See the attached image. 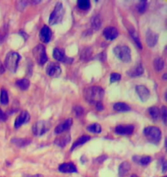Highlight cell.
Instances as JSON below:
<instances>
[{
    "instance_id": "cell-1",
    "label": "cell",
    "mask_w": 167,
    "mask_h": 177,
    "mask_svg": "<svg viewBox=\"0 0 167 177\" xmlns=\"http://www.w3.org/2000/svg\"><path fill=\"white\" fill-rule=\"evenodd\" d=\"M84 99L91 104L96 105L97 102H101L104 99V90L100 86H91L86 88L84 92Z\"/></svg>"
},
{
    "instance_id": "cell-2",
    "label": "cell",
    "mask_w": 167,
    "mask_h": 177,
    "mask_svg": "<svg viewBox=\"0 0 167 177\" xmlns=\"http://www.w3.org/2000/svg\"><path fill=\"white\" fill-rule=\"evenodd\" d=\"M21 59L20 55L18 53L11 51L7 54L4 60V66L7 69H9L11 72L15 73L18 68L19 60Z\"/></svg>"
},
{
    "instance_id": "cell-3",
    "label": "cell",
    "mask_w": 167,
    "mask_h": 177,
    "mask_svg": "<svg viewBox=\"0 0 167 177\" xmlns=\"http://www.w3.org/2000/svg\"><path fill=\"white\" fill-rule=\"evenodd\" d=\"M64 14H65V10H64L63 4L60 2H58L54 7V10L53 11L51 15L49 16V20H48L49 24L54 25V24H60L63 19Z\"/></svg>"
},
{
    "instance_id": "cell-4",
    "label": "cell",
    "mask_w": 167,
    "mask_h": 177,
    "mask_svg": "<svg viewBox=\"0 0 167 177\" xmlns=\"http://www.w3.org/2000/svg\"><path fill=\"white\" fill-rule=\"evenodd\" d=\"M113 52L115 55V56L124 62H129L131 60V50L127 46L125 45L116 46L113 49Z\"/></svg>"
},
{
    "instance_id": "cell-5",
    "label": "cell",
    "mask_w": 167,
    "mask_h": 177,
    "mask_svg": "<svg viewBox=\"0 0 167 177\" xmlns=\"http://www.w3.org/2000/svg\"><path fill=\"white\" fill-rule=\"evenodd\" d=\"M144 134L152 144H158L161 139V131L156 126H148L144 130Z\"/></svg>"
},
{
    "instance_id": "cell-6",
    "label": "cell",
    "mask_w": 167,
    "mask_h": 177,
    "mask_svg": "<svg viewBox=\"0 0 167 177\" xmlns=\"http://www.w3.org/2000/svg\"><path fill=\"white\" fill-rule=\"evenodd\" d=\"M33 55L37 61V63L40 65H43L48 60V55L46 53V48L44 45L38 44L33 49Z\"/></svg>"
},
{
    "instance_id": "cell-7",
    "label": "cell",
    "mask_w": 167,
    "mask_h": 177,
    "mask_svg": "<svg viewBox=\"0 0 167 177\" xmlns=\"http://www.w3.org/2000/svg\"><path fill=\"white\" fill-rule=\"evenodd\" d=\"M50 129V123L48 121L40 120L37 121L32 127V131L36 136H42L47 133Z\"/></svg>"
},
{
    "instance_id": "cell-8",
    "label": "cell",
    "mask_w": 167,
    "mask_h": 177,
    "mask_svg": "<svg viewBox=\"0 0 167 177\" xmlns=\"http://www.w3.org/2000/svg\"><path fill=\"white\" fill-rule=\"evenodd\" d=\"M53 56L56 60L61 61L64 63H72V60H73V59H72V58H68V57L66 56L65 51L62 48H54V50L53 52Z\"/></svg>"
},
{
    "instance_id": "cell-9",
    "label": "cell",
    "mask_w": 167,
    "mask_h": 177,
    "mask_svg": "<svg viewBox=\"0 0 167 177\" xmlns=\"http://www.w3.org/2000/svg\"><path fill=\"white\" fill-rule=\"evenodd\" d=\"M46 73L50 77H54L57 78L60 75L61 73V69H60V65L55 62H51L47 66L46 69Z\"/></svg>"
},
{
    "instance_id": "cell-10",
    "label": "cell",
    "mask_w": 167,
    "mask_h": 177,
    "mask_svg": "<svg viewBox=\"0 0 167 177\" xmlns=\"http://www.w3.org/2000/svg\"><path fill=\"white\" fill-rule=\"evenodd\" d=\"M134 131H135V126L132 125H120L115 128V132L118 135H130Z\"/></svg>"
},
{
    "instance_id": "cell-11",
    "label": "cell",
    "mask_w": 167,
    "mask_h": 177,
    "mask_svg": "<svg viewBox=\"0 0 167 177\" xmlns=\"http://www.w3.org/2000/svg\"><path fill=\"white\" fill-rule=\"evenodd\" d=\"M30 119V115L27 111H23L21 114L16 117V120H15V128L18 129L19 127H21L22 125L25 124V123H28V121Z\"/></svg>"
},
{
    "instance_id": "cell-12",
    "label": "cell",
    "mask_w": 167,
    "mask_h": 177,
    "mask_svg": "<svg viewBox=\"0 0 167 177\" xmlns=\"http://www.w3.org/2000/svg\"><path fill=\"white\" fill-rule=\"evenodd\" d=\"M136 93L138 94V96L139 97L140 100L143 101H147L149 97H150V92L149 90L145 86H142V85H139V86H137L135 87Z\"/></svg>"
},
{
    "instance_id": "cell-13",
    "label": "cell",
    "mask_w": 167,
    "mask_h": 177,
    "mask_svg": "<svg viewBox=\"0 0 167 177\" xmlns=\"http://www.w3.org/2000/svg\"><path fill=\"white\" fill-rule=\"evenodd\" d=\"M40 39L45 43H48L52 38V31L48 26H43L40 31Z\"/></svg>"
},
{
    "instance_id": "cell-14",
    "label": "cell",
    "mask_w": 167,
    "mask_h": 177,
    "mask_svg": "<svg viewBox=\"0 0 167 177\" xmlns=\"http://www.w3.org/2000/svg\"><path fill=\"white\" fill-rule=\"evenodd\" d=\"M72 118H67L66 120L64 121L63 123H61L60 125H58L57 127L54 130V132L55 134H62L65 131H66L70 129V127L72 126Z\"/></svg>"
},
{
    "instance_id": "cell-15",
    "label": "cell",
    "mask_w": 167,
    "mask_h": 177,
    "mask_svg": "<svg viewBox=\"0 0 167 177\" xmlns=\"http://www.w3.org/2000/svg\"><path fill=\"white\" fill-rule=\"evenodd\" d=\"M59 171L61 173H77L78 169L72 162H65L59 166Z\"/></svg>"
},
{
    "instance_id": "cell-16",
    "label": "cell",
    "mask_w": 167,
    "mask_h": 177,
    "mask_svg": "<svg viewBox=\"0 0 167 177\" xmlns=\"http://www.w3.org/2000/svg\"><path fill=\"white\" fill-rule=\"evenodd\" d=\"M103 33H104V36L107 40H114L119 35L117 29L115 27H107L104 29Z\"/></svg>"
},
{
    "instance_id": "cell-17",
    "label": "cell",
    "mask_w": 167,
    "mask_h": 177,
    "mask_svg": "<svg viewBox=\"0 0 167 177\" xmlns=\"http://www.w3.org/2000/svg\"><path fill=\"white\" fill-rule=\"evenodd\" d=\"M158 38H159V36L155 32H153L152 30H147V34H146V40H147V43L149 47L155 46L158 42Z\"/></svg>"
},
{
    "instance_id": "cell-18",
    "label": "cell",
    "mask_w": 167,
    "mask_h": 177,
    "mask_svg": "<svg viewBox=\"0 0 167 177\" xmlns=\"http://www.w3.org/2000/svg\"><path fill=\"white\" fill-rule=\"evenodd\" d=\"M70 140H71L70 135H69V134H65V135L61 136V137H57L55 139V141H54V144H55L56 145H58L59 147L63 148V147H65L67 144H69Z\"/></svg>"
},
{
    "instance_id": "cell-19",
    "label": "cell",
    "mask_w": 167,
    "mask_h": 177,
    "mask_svg": "<svg viewBox=\"0 0 167 177\" xmlns=\"http://www.w3.org/2000/svg\"><path fill=\"white\" fill-rule=\"evenodd\" d=\"M144 73L143 67L141 66V64L136 65L135 67H134L131 70H129L128 72H127V75L131 77H138L140 76Z\"/></svg>"
},
{
    "instance_id": "cell-20",
    "label": "cell",
    "mask_w": 167,
    "mask_h": 177,
    "mask_svg": "<svg viewBox=\"0 0 167 177\" xmlns=\"http://www.w3.org/2000/svg\"><path fill=\"white\" fill-rule=\"evenodd\" d=\"M133 161L139 163L140 165L147 166L152 162V158L151 157H148V156H145V157H139V156L135 157H135H133Z\"/></svg>"
},
{
    "instance_id": "cell-21",
    "label": "cell",
    "mask_w": 167,
    "mask_h": 177,
    "mask_svg": "<svg viewBox=\"0 0 167 177\" xmlns=\"http://www.w3.org/2000/svg\"><path fill=\"white\" fill-rule=\"evenodd\" d=\"M113 109L118 112V113H127L130 111V106L127 105V104H125L123 102H117L113 105Z\"/></svg>"
},
{
    "instance_id": "cell-22",
    "label": "cell",
    "mask_w": 167,
    "mask_h": 177,
    "mask_svg": "<svg viewBox=\"0 0 167 177\" xmlns=\"http://www.w3.org/2000/svg\"><path fill=\"white\" fill-rule=\"evenodd\" d=\"M130 170V164L127 162H123L122 163H121L118 169V173H119L120 177H125L127 175L128 172Z\"/></svg>"
},
{
    "instance_id": "cell-23",
    "label": "cell",
    "mask_w": 167,
    "mask_h": 177,
    "mask_svg": "<svg viewBox=\"0 0 167 177\" xmlns=\"http://www.w3.org/2000/svg\"><path fill=\"white\" fill-rule=\"evenodd\" d=\"M12 144H16L17 147H25L31 143V140L29 139H25V138H13L11 140Z\"/></svg>"
},
{
    "instance_id": "cell-24",
    "label": "cell",
    "mask_w": 167,
    "mask_h": 177,
    "mask_svg": "<svg viewBox=\"0 0 167 177\" xmlns=\"http://www.w3.org/2000/svg\"><path fill=\"white\" fill-rule=\"evenodd\" d=\"M90 138H91V137H89V136H82V137H80L73 144L72 148H71V150H73V149H75L76 148H78V147H79L81 145H83L84 144H85L86 142L90 140Z\"/></svg>"
},
{
    "instance_id": "cell-25",
    "label": "cell",
    "mask_w": 167,
    "mask_h": 177,
    "mask_svg": "<svg viewBox=\"0 0 167 177\" xmlns=\"http://www.w3.org/2000/svg\"><path fill=\"white\" fill-rule=\"evenodd\" d=\"M16 86L23 91H25L29 87V85H30V82L28 81V79H21V80H18V81L16 82Z\"/></svg>"
},
{
    "instance_id": "cell-26",
    "label": "cell",
    "mask_w": 167,
    "mask_h": 177,
    "mask_svg": "<svg viewBox=\"0 0 167 177\" xmlns=\"http://www.w3.org/2000/svg\"><path fill=\"white\" fill-rule=\"evenodd\" d=\"M128 32H129V34H130V36H131L132 38H133L134 41H135V44L138 46V48H142V46H141V42H140V40H139V36H138V33L136 32L135 30L133 28H131L130 29H128Z\"/></svg>"
},
{
    "instance_id": "cell-27",
    "label": "cell",
    "mask_w": 167,
    "mask_h": 177,
    "mask_svg": "<svg viewBox=\"0 0 167 177\" xmlns=\"http://www.w3.org/2000/svg\"><path fill=\"white\" fill-rule=\"evenodd\" d=\"M148 113L151 116L152 119L153 121H157L159 119V116H160V113H159V109L156 106H152L151 108H149L148 110Z\"/></svg>"
},
{
    "instance_id": "cell-28",
    "label": "cell",
    "mask_w": 167,
    "mask_h": 177,
    "mask_svg": "<svg viewBox=\"0 0 167 177\" xmlns=\"http://www.w3.org/2000/svg\"><path fill=\"white\" fill-rule=\"evenodd\" d=\"M92 55V50L91 48H85L82 50V52L80 54V58L84 60H90V58Z\"/></svg>"
},
{
    "instance_id": "cell-29",
    "label": "cell",
    "mask_w": 167,
    "mask_h": 177,
    "mask_svg": "<svg viewBox=\"0 0 167 177\" xmlns=\"http://www.w3.org/2000/svg\"><path fill=\"white\" fill-rule=\"evenodd\" d=\"M153 67L156 71H160L165 67V61L162 58H156L153 61Z\"/></svg>"
},
{
    "instance_id": "cell-30",
    "label": "cell",
    "mask_w": 167,
    "mask_h": 177,
    "mask_svg": "<svg viewBox=\"0 0 167 177\" xmlns=\"http://www.w3.org/2000/svg\"><path fill=\"white\" fill-rule=\"evenodd\" d=\"M0 103L2 105H7L9 103V96L8 93L5 89L1 90V94H0Z\"/></svg>"
},
{
    "instance_id": "cell-31",
    "label": "cell",
    "mask_w": 167,
    "mask_h": 177,
    "mask_svg": "<svg viewBox=\"0 0 167 177\" xmlns=\"http://www.w3.org/2000/svg\"><path fill=\"white\" fill-rule=\"evenodd\" d=\"M92 25L94 29H99V28L102 25V21L99 16H94L92 18Z\"/></svg>"
},
{
    "instance_id": "cell-32",
    "label": "cell",
    "mask_w": 167,
    "mask_h": 177,
    "mask_svg": "<svg viewBox=\"0 0 167 177\" xmlns=\"http://www.w3.org/2000/svg\"><path fill=\"white\" fill-rule=\"evenodd\" d=\"M77 4H78L79 8L81 10H84V11L89 10L91 7V3L89 0H79Z\"/></svg>"
},
{
    "instance_id": "cell-33",
    "label": "cell",
    "mask_w": 167,
    "mask_h": 177,
    "mask_svg": "<svg viewBox=\"0 0 167 177\" xmlns=\"http://www.w3.org/2000/svg\"><path fill=\"white\" fill-rule=\"evenodd\" d=\"M147 8V1H140L139 2L137 5H136V10L139 12V13H143L146 11Z\"/></svg>"
},
{
    "instance_id": "cell-34",
    "label": "cell",
    "mask_w": 167,
    "mask_h": 177,
    "mask_svg": "<svg viewBox=\"0 0 167 177\" xmlns=\"http://www.w3.org/2000/svg\"><path fill=\"white\" fill-rule=\"evenodd\" d=\"M87 130L89 131H91L92 133H100L101 132V126L99 124H92L90 126H88Z\"/></svg>"
},
{
    "instance_id": "cell-35",
    "label": "cell",
    "mask_w": 167,
    "mask_h": 177,
    "mask_svg": "<svg viewBox=\"0 0 167 177\" xmlns=\"http://www.w3.org/2000/svg\"><path fill=\"white\" fill-rule=\"evenodd\" d=\"M159 113H160V115H161V117H162V119H163V122L165 125H166V113H167V111H166V106H162L161 107V110L159 111Z\"/></svg>"
},
{
    "instance_id": "cell-36",
    "label": "cell",
    "mask_w": 167,
    "mask_h": 177,
    "mask_svg": "<svg viewBox=\"0 0 167 177\" xmlns=\"http://www.w3.org/2000/svg\"><path fill=\"white\" fill-rule=\"evenodd\" d=\"M121 80V74L118 73H112L110 74V82H115V81H118Z\"/></svg>"
},
{
    "instance_id": "cell-37",
    "label": "cell",
    "mask_w": 167,
    "mask_h": 177,
    "mask_svg": "<svg viewBox=\"0 0 167 177\" xmlns=\"http://www.w3.org/2000/svg\"><path fill=\"white\" fill-rule=\"evenodd\" d=\"M73 113H75V115L77 117H79L81 115H83L84 108L82 106H75L73 108Z\"/></svg>"
},
{
    "instance_id": "cell-38",
    "label": "cell",
    "mask_w": 167,
    "mask_h": 177,
    "mask_svg": "<svg viewBox=\"0 0 167 177\" xmlns=\"http://www.w3.org/2000/svg\"><path fill=\"white\" fill-rule=\"evenodd\" d=\"M27 4H28L27 1H19V2L16 3V9H17L18 11H23V10L26 7Z\"/></svg>"
},
{
    "instance_id": "cell-39",
    "label": "cell",
    "mask_w": 167,
    "mask_h": 177,
    "mask_svg": "<svg viewBox=\"0 0 167 177\" xmlns=\"http://www.w3.org/2000/svg\"><path fill=\"white\" fill-rule=\"evenodd\" d=\"M96 59H98L101 61H104V60H106V53L103 52L99 54V55H97L96 57Z\"/></svg>"
},
{
    "instance_id": "cell-40",
    "label": "cell",
    "mask_w": 167,
    "mask_h": 177,
    "mask_svg": "<svg viewBox=\"0 0 167 177\" xmlns=\"http://www.w3.org/2000/svg\"><path fill=\"white\" fill-rule=\"evenodd\" d=\"M7 119V116H6V114L0 109V122H4Z\"/></svg>"
},
{
    "instance_id": "cell-41",
    "label": "cell",
    "mask_w": 167,
    "mask_h": 177,
    "mask_svg": "<svg viewBox=\"0 0 167 177\" xmlns=\"http://www.w3.org/2000/svg\"><path fill=\"white\" fill-rule=\"evenodd\" d=\"M106 159H107V156H102V157H97V158L96 159V162H97L101 163V162H103L104 161H105Z\"/></svg>"
},
{
    "instance_id": "cell-42",
    "label": "cell",
    "mask_w": 167,
    "mask_h": 177,
    "mask_svg": "<svg viewBox=\"0 0 167 177\" xmlns=\"http://www.w3.org/2000/svg\"><path fill=\"white\" fill-rule=\"evenodd\" d=\"M96 107L97 109V111H102V110H104V105L102 104V102H97L96 104Z\"/></svg>"
},
{
    "instance_id": "cell-43",
    "label": "cell",
    "mask_w": 167,
    "mask_h": 177,
    "mask_svg": "<svg viewBox=\"0 0 167 177\" xmlns=\"http://www.w3.org/2000/svg\"><path fill=\"white\" fill-rule=\"evenodd\" d=\"M4 71H5V67L4 66V64L1 62V60H0V74H2V73H4Z\"/></svg>"
},
{
    "instance_id": "cell-44",
    "label": "cell",
    "mask_w": 167,
    "mask_h": 177,
    "mask_svg": "<svg viewBox=\"0 0 167 177\" xmlns=\"http://www.w3.org/2000/svg\"><path fill=\"white\" fill-rule=\"evenodd\" d=\"M24 177H43L42 175H24Z\"/></svg>"
},
{
    "instance_id": "cell-45",
    "label": "cell",
    "mask_w": 167,
    "mask_h": 177,
    "mask_svg": "<svg viewBox=\"0 0 167 177\" xmlns=\"http://www.w3.org/2000/svg\"><path fill=\"white\" fill-rule=\"evenodd\" d=\"M165 170H166V162H165V163L163 164V168H162L163 172H165Z\"/></svg>"
},
{
    "instance_id": "cell-46",
    "label": "cell",
    "mask_w": 167,
    "mask_h": 177,
    "mask_svg": "<svg viewBox=\"0 0 167 177\" xmlns=\"http://www.w3.org/2000/svg\"><path fill=\"white\" fill-rule=\"evenodd\" d=\"M32 4H39V3H41V0H38V1H32L31 2Z\"/></svg>"
},
{
    "instance_id": "cell-47",
    "label": "cell",
    "mask_w": 167,
    "mask_h": 177,
    "mask_svg": "<svg viewBox=\"0 0 167 177\" xmlns=\"http://www.w3.org/2000/svg\"><path fill=\"white\" fill-rule=\"evenodd\" d=\"M164 80H166V73H165V75H163Z\"/></svg>"
},
{
    "instance_id": "cell-48",
    "label": "cell",
    "mask_w": 167,
    "mask_h": 177,
    "mask_svg": "<svg viewBox=\"0 0 167 177\" xmlns=\"http://www.w3.org/2000/svg\"><path fill=\"white\" fill-rule=\"evenodd\" d=\"M130 177H138V176H137V175H132Z\"/></svg>"
},
{
    "instance_id": "cell-49",
    "label": "cell",
    "mask_w": 167,
    "mask_h": 177,
    "mask_svg": "<svg viewBox=\"0 0 167 177\" xmlns=\"http://www.w3.org/2000/svg\"><path fill=\"white\" fill-rule=\"evenodd\" d=\"M165 177H166V176H165Z\"/></svg>"
}]
</instances>
